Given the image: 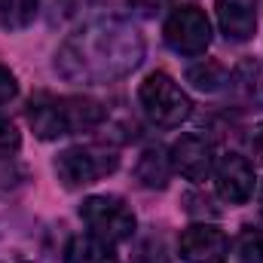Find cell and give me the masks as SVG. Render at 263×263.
Wrapping results in <instances>:
<instances>
[{"label":"cell","instance_id":"3","mask_svg":"<svg viewBox=\"0 0 263 263\" xmlns=\"http://www.w3.org/2000/svg\"><path fill=\"white\" fill-rule=\"evenodd\" d=\"M138 101H141V110L144 117L159 126V129H178L181 123L190 120L193 114V104L187 98V92L165 73V70H156L150 73L141 89H138Z\"/></svg>","mask_w":263,"mask_h":263},{"label":"cell","instance_id":"14","mask_svg":"<svg viewBox=\"0 0 263 263\" xmlns=\"http://www.w3.org/2000/svg\"><path fill=\"white\" fill-rule=\"evenodd\" d=\"M40 0H0V28L3 31H25L37 15Z\"/></svg>","mask_w":263,"mask_h":263},{"label":"cell","instance_id":"21","mask_svg":"<svg viewBox=\"0 0 263 263\" xmlns=\"http://www.w3.org/2000/svg\"><path fill=\"white\" fill-rule=\"evenodd\" d=\"M260 211H263V193H260Z\"/></svg>","mask_w":263,"mask_h":263},{"label":"cell","instance_id":"6","mask_svg":"<svg viewBox=\"0 0 263 263\" xmlns=\"http://www.w3.org/2000/svg\"><path fill=\"white\" fill-rule=\"evenodd\" d=\"M162 34H165L168 49L178 52V55H187V59L205 55L208 46H211V22L199 6H190V3L172 9V15L165 18Z\"/></svg>","mask_w":263,"mask_h":263},{"label":"cell","instance_id":"11","mask_svg":"<svg viewBox=\"0 0 263 263\" xmlns=\"http://www.w3.org/2000/svg\"><path fill=\"white\" fill-rule=\"evenodd\" d=\"M227 89L239 107L263 110V62L260 59H242L230 70Z\"/></svg>","mask_w":263,"mask_h":263},{"label":"cell","instance_id":"5","mask_svg":"<svg viewBox=\"0 0 263 263\" xmlns=\"http://www.w3.org/2000/svg\"><path fill=\"white\" fill-rule=\"evenodd\" d=\"M117 168H120L117 150H107V147H98V144L67 147L55 156V175L67 190L89 187V184L101 181L104 175H114Z\"/></svg>","mask_w":263,"mask_h":263},{"label":"cell","instance_id":"13","mask_svg":"<svg viewBox=\"0 0 263 263\" xmlns=\"http://www.w3.org/2000/svg\"><path fill=\"white\" fill-rule=\"evenodd\" d=\"M67 263H120V260L114 257V245H104L95 236H83V239L70 242Z\"/></svg>","mask_w":263,"mask_h":263},{"label":"cell","instance_id":"1","mask_svg":"<svg viewBox=\"0 0 263 263\" xmlns=\"http://www.w3.org/2000/svg\"><path fill=\"white\" fill-rule=\"evenodd\" d=\"M144 62V34L120 15L80 25L55 52V70L67 83L104 86L129 77Z\"/></svg>","mask_w":263,"mask_h":263},{"label":"cell","instance_id":"8","mask_svg":"<svg viewBox=\"0 0 263 263\" xmlns=\"http://www.w3.org/2000/svg\"><path fill=\"white\" fill-rule=\"evenodd\" d=\"M178 254L184 263H227L230 239L211 223H193L181 233Z\"/></svg>","mask_w":263,"mask_h":263},{"label":"cell","instance_id":"16","mask_svg":"<svg viewBox=\"0 0 263 263\" xmlns=\"http://www.w3.org/2000/svg\"><path fill=\"white\" fill-rule=\"evenodd\" d=\"M236 254L242 263H263V230L248 227L236 242Z\"/></svg>","mask_w":263,"mask_h":263},{"label":"cell","instance_id":"4","mask_svg":"<svg viewBox=\"0 0 263 263\" xmlns=\"http://www.w3.org/2000/svg\"><path fill=\"white\" fill-rule=\"evenodd\" d=\"M80 217L89 227V236H95L104 245H120L135 236L138 217L129 208V202L120 196H89L80 205Z\"/></svg>","mask_w":263,"mask_h":263},{"label":"cell","instance_id":"18","mask_svg":"<svg viewBox=\"0 0 263 263\" xmlns=\"http://www.w3.org/2000/svg\"><path fill=\"white\" fill-rule=\"evenodd\" d=\"M18 95V83H15V73L6 65H0V104H9L12 98Z\"/></svg>","mask_w":263,"mask_h":263},{"label":"cell","instance_id":"12","mask_svg":"<svg viewBox=\"0 0 263 263\" xmlns=\"http://www.w3.org/2000/svg\"><path fill=\"white\" fill-rule=\"evenodd\" d=\"M172 172H175L172 159L162 147H147L135 165V175H138L141 187H147V190H165L172 181Z\"/></svg>","mask_w":263,"mask_h":263},{"label":"cell","instance_id":"10","mask_svg":"<svg viewBox=\"0 0 263 263\" xmlns=\"http://www.w3.org/2000/svg\"><path fill=\"white\" fill-rule=\"evenodd\" d=\"M217 25L230 43H248L257 31V0H217Z\"/></svg>","mask_w":263,"mask_h":263},{"label":"cell","instance_id":"2","mask_svg":"<svg viewBox=\"0 0 263 263\" xmlns=\"http://www.w3.org/2000/svg\"><path fill=\"white\" fill-rule=\"evenodd\" d=\"M104 107L92 98H80V95H37L28 104V123L37 138L43 141H55L73 132H89L98 129L104 123Z\"/></svg>","mask_w":263,"mask_h":263},{"label":"cell","instance_id":"15","mask_svg":"<svg viewBox=\"0 0 263 263\" xmlns=\"http://www.w3.org/2000/svg\"><path fill=\"white\" fill-rule=\"evenodd\" d=\"M187 80L196 86L199 92H217V89H227L230 73L217 62H202V65H193L187 70Z\"/></svg>","mask_w":263,"mask_h":263},{"label":"cell","instance_id":"9","mask_svg":"<svg viewBox=\"0 0 263 263\" xmlns=\"http://www.w3.org/2000/svg\"><path fill=\"white\" fill-rule=\"evenodd\" d=\"M168 159H172V168L187 178V181H205L214 175V150L211 144L202 138V135H181L172 150H168Z\"/></svg>","mask_w":263,"mask_h":263},{"label":"cell","instance_id":"17","mask_svg":"<svg viewBox=\"0 0 263 263\" xmlns=\"http://www.w3.org/2000/svg\"><path fill=\"white\" fill-rule=\"evenodd\" d=\"M22 150V135L15 129V123H9L6 117H0V162L12 159Z\"/></svg>","mask_w":263,"mask_h":263},{"label":"cell","instance_id":"7","mask_svg":"<svg viewBox=\"0 0 263 263\" xmlns=\"http://www.w3.org/2000/svg\"><path fill=\"white\" fill-rule=\"evenodd\" d=\"M254 165L239 153H223L214 162V187L227 205H245L254 196Z\"/></svg>","mask_w":263,"mask_h":263},{"label":"cell","instance_id":"20","mask_svg":"<svg viewBox=\"0 0 263 263\" xmlns=\"http://www.w3.org/2000/svg\"><path fill=\"white\" fill-rule=\"evenodd\" d=\"M248 144H251V156H254V159L263 165V123H260V126H254V132H251V141H248Z\"/></svg>","mask_w":263,"mask_h":263},{"label":"cell","instance_id":"19","mask_svg":"<svg viewBox=\"0 0 263 263\" xmlns=\"http://www.w3.org/2000/svg\"><path fill=\"white\" fill-rule=\"evenodd\" d=\"M168 3H172V0H129V6L138 9L141 15H156V12H162Z\"/></svg>","mask_w":263,"mask_h":263}]
</instances>
